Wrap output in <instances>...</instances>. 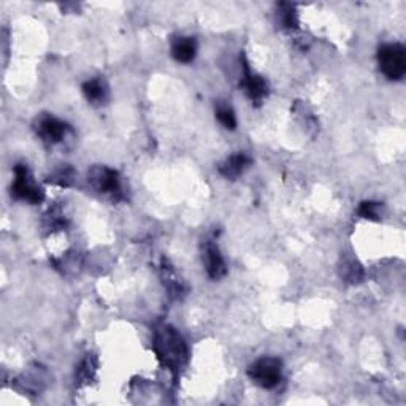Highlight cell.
Instances as JSON below:
<instances>
[{"instance_id": "obj_1", "label": "cell", "mask_w": 406, "mask_h": 406, "mask_svg": "<svg viewBox=\"0 0 406 406\" xmlns=\"http://www.w3.org/2000/svg\"><path fill=\"white\" fill-rule=\"evenodd\" d=\"M154 351L161 362L171 371H178L187 359V350L181 336L171 327L159 329L154 336Z\"/></svg>"}, {"instance_id": "obj_2", "label": "cell", "mask_w": 406, "mask_h": 406, "mask_svg": "<svg viewBox=\"0 0 406 406\" xmlns=\"http://www.w3.org/2000/svg\"><path fill=\"white\" fill-rule=\"evenodd\" d=\"M381 72L389 79H402L406 73V53L398 43H389L378 51Z\"/></svg>"}, {"instance_id": "obj_3", "label": "cell", "mask_w": 406, "mask_h": 406, "mask_svg": "<svg viewBox=\"0 0 406 406\" xmlns=\"http://www.w3.org/2000/svg\"><path fill=\"white\" fill-rule=\"evenodd\" d=\"M281 367L283 365L279 359L264 357L251 365L248 375L257 386L264 389H273L279 384V381H281Z\"/></svg>"}, {"instance_id": "obj_4", "label": "cell", "mask_w": 406, "mask_h": 406, "mask_svg": "<svg viewBox=\"0 0 406 406\" xmlns=\"http://www.w3.org/2000/svg\"><path fill=\"white\" fill-rule=\"evenodd\" d=\"M11 196L29 203H40L43 200V191L32 181L26 165L18 164L15 167V181L11 185Z\"/></svg>"}, {"instance_id": "obj_5", "label": "cell", "mask_w": 406, "mask_h": 406, "mask_svg": "<svg viewBox=\"0 0 406 406\" xmlns=\"http://www.w3.org/2000/svg\"><path fill=\"white\" fill-rule=\"evenodd\" d=\"M91 182L99 192L104 194H113L118 196L121 192V185H119L118 173L114 170H110L107 167H95L91 171Z\"/></svg>"}, {"instance_id": "obj_6", "label": "cell", "mask_w": 406, "mask_h": 406, "mask_svg": "<svg viewBox=\"0 0 406 406\" xmlns=\"http://www.w3.org/2000/svg\"><path fill=\"white\" fill-rule=\"evenodd\" d=\"M243 88L253 102H260L268 93V84L262 77L251 70L249 64L243 59Z\"/></svg>"}, {"instance_id": "obj_7", "label": "cell", "mask_w": 406, "mask_h": 406, "mask_svg": "<svg viewBox=\"0 0 406 406\" xmlns=\"http://www.w3.org/2000/svg\"><path fill=\"white\" fill-rule=\"evenodd\" d=\"M203 259L205 268H207V273L211 279H219L224 276L227 272L226 262L213 242H207L203 244Z\"/></svg>"}, {"instance_id": "obj_8", "label": "cell", "mask_w": 406, "mask_h": 406, "mask_svg": "<svg viewBox=\"0 0 406 406\" xmlns=\"http://www.w3.org/2000/svg\"><path fill=\"white\" fill-rule=\"evenodd\" d=\"M37 132L45 141L59 143L65 136L67 125L53 116H43L38 121Z\"/></svg>"}, {"instance_id": "obj_9", "label": "cell", "mask_w": 406, "mask_h": 406, "mask_svg": "<svg viewBox=\"0 0 406 406\" xmlns=\"http://www.w3.org/2000/svg\"><path fill=\"white\" fill-rule=\"evenodd\" d=\"M249 165H251V159L246 156V154L238 153L228 157L224 164H221L219 173L228 180H235L237 176L242 175L243 171L249 167Z\"/></svg>"}, {"instance_id": "obj_10", "label": "cell", "mask_w": 406, "mask_h": 406, "mask_svg": "<svg viewBox=\"0 0 406 406\" xmlns=\"http://www.w3.org/2000/svg\"><path fill=\"white\" fill-rule=\"evenodd\" d=\"M171 54H173V57L178 62L187 64V62H191L197 54L196 40L189 37L176 38L173 45H171Z\"/></svg>"}, {"instance_id": "obj_11", "label": "cell", "mask_w": 406, "mask_h": 406, "mask_svg": "<svg viewBox=\"0 0 406 406\" xmlns=\"http://www.w3.org/2000/svg\"><path fill=\"white\" fill-rule=\"evenodd\" d=\"M83 93L93 104H102L107 99V86L99 78L91 79L83 84Z\"/></svg>"}, {"instance_id": "obj_12", "label": "cell", "mask_w": 406, "mask_h": 406, "mask_svg": "<svg viewBox=\"0 0 406 406\" xmlns=\"http://www.w3.org/2000/svg\"><path fill=\"white\" fill-rule=\"evenodd\" d=\"M216 116H217V119H219V123L224 125L226 129L233 130L237 127L235 114H233V111L228 107H217Z\"/></svg>"}, {"instance_id": "obj_13", "label": "cell", "mask_w": 406, "mask_h": 406, "mask_svg": "<svg viewBox=\"0 0 406 406\" xmlns=\"http://www.w3.org/2000/svg\"><path fill=\"white\" fill-rule=\"evenodd\" d=\"M362 268L357 264V262H346L345 267H343V276L346 278V281L350 283H359L362 279Z\"/></svg>"}, {"instance_id": "obj_14", "label": "cell", "mask_w": 406, "mask_h": 406, "mask_svg": "<svg viewBox=\"0 0 406 406\" xmlns=\"http://www.w3.org/2000/svg\"><path fill=\"white\" fill-rule=\"evenodd\" d=\"M359 214L365 217V219H378V203L364 202L359 207Z\"/></svg>"}, {"instance_id": "obj_15", "label": "cell", "mask_w": 406, "mask_h": 406, "mask_svg": "<svg viewBox=\"0 0 406 406\" xmlns=\"http://www.w3.org/2000/svg\"><path fill=\"white\" fill-rule=\"evenodd\" d=\"M286 8L283 11V22L286 27H297V16H295V11L294 8L290 7V5H283Z\"/></svg>"}]
</instances>
